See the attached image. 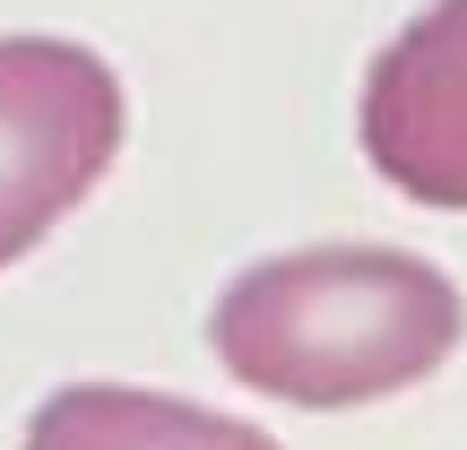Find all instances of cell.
I'll use <instances>...</instances> for the list:
<instances>
[{"label":"cell","instance_id":"cell-1","mask_svg":"<svg viewBox=\"0 0 467 450\" xmlns=\"http://www.w3.org/2000/svg\"><path fill=\"white\" fill-rule=\"evenodd\" d=\"M467 338L451 268L389 243H303L251 260L208 312V347L243 390L285 407H364L433 382Z\"/></svg>","mask_w":467,"mask_h":450},{"label":"cell","instance_id":"cell-2","mask_svg":"<svg viewBox=\"0 0 467 450\" xmlns=\"http://www.w3.org/2000/svg\"><path fill=\"white\" fill-rule=\"evenodd\" d=\"M130 96L69 35H0V268L26 260L113 173Z\"/></svg>","mask_w":467,"mask_h":450},{"label":"cell","instance_id":"cell-3","mask_svg":"<svg viewBox=\"0 0 467 450\" xmlns=\"http://www.w3.org/2000/svg\"><path fill=\"white\" fill-rule=\"evenodd\" d=\"M364 156L389 191L467 208V0L416 9L364 78Z\"/></svg>","mask_w":467,"mask_h":450},{"label":"cell","instance_id":"cell-4","mask_svg":"<svg viewBox=\"0 0 467 450\" xmlns=\"http://www.w3.org/2000/svg\"><path fill=\"white\" fill-rule=\"evenodd\" d=\"M26 450H277V442L260 424H234L217 407H200V399H173V390L78 382L35 407Z\"/></svg>","mask_w":467,"mask_h":450}]
</instances>
